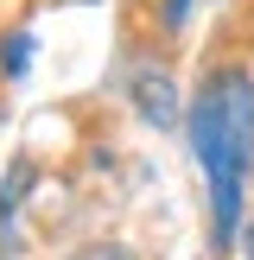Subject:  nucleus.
<instances>
[{"instance_id":"nucleus-3","label":"nucleus","mask_w":254,"mask_h":260,"mask_svg":"<svg viewBox=\"0 0 254 260\" xmlns=\"http://www.w3.org/2000/svg\"><path fill=\"white\" fill-rule=\"evenodd\" d=\"M248 260H254V229H248Z\"/></svg>"},{"instance_id":"nucleus-2","label":"nucleus","mask_w":254,"mask_h":260,"mask_svg":"<svg viewBox=\"0 0 254 260\" xmlns=\"http://www.w3.org/2000/svg\"><path fill=\"white\" fill-rule=\"evenodd\" d=\"M134 102L146 108L152 127H172V114H178V95H172V83H165V70H140L134 76Z\"/></svg>"},{"instance_id":"nucleus-1","label":"nucleus","mask_w":254,"mask_h":260,"mask_svg":"<svg viewBox=\"0 0 254 260\" xmlns=\"http://www.w3.org/2000/svg\"><path fill=\"white\" fill-rule=\"evenodd\" d=\"M190 152L210 178V229L216 248H229L241 229V197H248V165H254V76L229 70L210 76L190 102Z\"/></svg>"}]
</instances>
